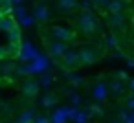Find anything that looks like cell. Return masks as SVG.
<instances>
[{
    "label": "cell",
    "instance_id": "6da1fadb",
    "mask_svg": "<svg viewBox=\"0 0 134 123\" xmlns=\"http://www.w3.org/2000/svg\"><path fill=\"white\" fill-rule=\"evenodd\" d=\"M77 26L83 33H94L97 30V19L92 11H81L77 15Z\"/></svg>",
    "mask_w": 134,
    "mask_h": 123
},
{
    "label": "cell",
    "instance_id": "7a4b0ae2",
    "mask_svg": "<svg viewBox=\"0 0 134 123\" xmlns=\"http://www.w3.org/2000/svg\"><path fill=\"white\" fill-rule=\"evenodd\" d=\"M79 55H81V64H94L99 59L101 52L96 46H83L79 50Z\"/></svg>",
    "mask_w": 134,
    "mask_h": 123
},
{
    "label": "cell",
    "instance_id": "3957f363",
    "mask_svg": "<svg viewBox=\"0 0 134 123\" xmlns=\"http://www.w3.org/2000/svg\"><path fill=\"white\" fill-rule=\"evenodd\" d=\"M50 33L55 41H63V42H70V41L75 39V33L70 28H64V26H52Z\"/></svg>",
    "mask_w": 134,
    "mask_h": 123
},
{
    "label": "cell",
    "instance_id": "277c9868",
    "mask_svg": "<svg viewBox=\"0 0 134 123\" xmlns=\"http://www.w3.org/2000/svg\"><path fill=\"white\" fill-rule=\"evenodd\" d=\"M63 64L66 68H77L81 64V55H79V50H68L63 57Z\"/></svg>",
    "mask_w": 134,
    "mask_h": 123
},
{
    "label": "cell",
    "instance_id": "5b68a950",
    "mask_svg": "<svg viewBox=\"0 0 134 123\" xmlns=\"http://www.w3.org/2000/svg\"><path fill=\"white\" fill-rule=\"evenodd\" d=\"M48 52H50V55H52V57L61 59V57L68 52V44H66V42H63V41H53V42H50V44H48Z\"/></svg>",
    "mask_w": 134,
    "mask_h": 123
},
{
    "label": "cell",
    "instance_id": "8992f818",
    "mask_svg": "<svg viewBox=\"0 0 134 123\" xmlns=\"http://www.w3.org/2000/svg\"><path fill=\"white\" fill-rule=\"evenodd\" d=\"M20 90H22V94H24V96L33 97V96H37V94H39V90H41V83H37V81H33V79H26V81H22Z\"/></svg>",
    "mask_w": 134,
    "mask_h": 123
},
{
    "label": "cell",
    "instance_id": "52a82bcc",
    "mask_svg": "<svg viewBox=\"0 0 134 123\" xmlns=\"http://www.w3.org/2000/svg\"><path fill=\"white\" fill-rule=\"evenodd\" d=\"M57 8L63 13H74L79 9V0H57Z\"/></svg>",
    "mask_w": 134,
    "mask_h": 123
},
{
    "label": "cell",
    "instance_id": "ba28073f",
    "mask_svg": "<svg viewBox=\"0 0 134 123\" xmlns=\"http://www.w3.org/2000/svg\"><path fill=\"white\" fill-rule=\"evenodd\" d=\"M33 19H35L37 22H46V20L50 19V9H48V6L37 4L35 9H33Z\"/></svg>",
    "mask_w": 134,
    "mask_h": 123
},
{
    "label": "cell",
    "instance_id": "9c48e42d",
    "mask_svg": "<svg viewBox=\"0 0 134 123\" xmlns=\"http://www.w3.org/2000/svg\"><path fill=\"white\" fill-rule=\"evenodd\" d=\"M92 96H94L96 101L103 103V101L107 99V96H108V88H107V85H105V83H97V85L92 88Z\"/></svg>",
    "mask_w": 134,
    "mask_h": 123
},
{
    "label": "cell",
    "instance_id": "30bf717a",
    "mask_svg": "<svg viewBox=\"0 0 134 123\" xmlns=\"http://www.w3.org/2000/svg\"><path fill=\"white\" fill-rule=\"evenodd\" d=\"M108 24L112 28H123L125 26V15L123 13H110L108 15Z\"/></svg>",
    "mask_w": 134,
    "mask_h": 123
},
{
    "label": "cell",
    "instance_id": "8fae6325",
    "mask_svg": "<svg viewBox=\"0 0 134 123\" xmlns=\"http://www.w3.org/2000/svg\"><path fill=\"white\" fill-rule=\"evenodd\" d=\"M20 57H22V61H28V59H37V53H35V48L31 46V44H22L20 46Z\"/></svg>",
    "mask_w": 134,
    "mask_h": 123
},
{
    "label": "cell",
    "instance_id": "7c38bea8",
    "mask_svg": "<svg viewBox=\"0 0 134 123\" xmlns=\"http://www.w3.org/2000/svg\"><path fill=\"white\" fill-rule=\"evenodd\" d=\"M28 66H30V74H33V72H44V70L48 68V61H46L44 57H37L35 63H31V64H28Z\"/></svg>",
    "mask_w": 134,
    "mask_h": 123
},
{
    "label": "cell",
    "instance_id": "4fadbf2b",
    "mask_svg": "<svg viewBox=\"0 0 134 123\" xmlns=\"http://www.w3.org/2000/svg\"><path fill=\"white\" fill-rule=\"evenodd\" d=\"M125 2L123 0H110V2L107 4V9H108V13H123V9H125Z\"/></svg>",
    "mask_w": 134,
    "mask_h": 123
},
{
    "label": "cell",
    "instance_id": "5bb4252c",
    "mask_svg": "<svg viewBox=\"0 0 134 123\" xmlns=\"http://www.w3.org/2000/svg\"><path fill=\"white\" fill-rule=\"evenodd\" d=\"M17 24H15V19L13 17H8V15H4V17H0V28H2L4 31H9V30H13Z\"/></svg>",
    "mask_w": 134,
    "mask_h": 123
},
{
    "label": "cell",
    "instance_id": "9a60e30c",
    "mask_svg": "<svg viewBox=\"0 0 134 123\" xmlns=\"http://www.w3.org/2000/svg\"><path fill=\"white\" fill-rule=\"evenodd\" d=\"M33 121H35V112L33 110H24L17 118V123H33Z\"/></svg>",
    "mask_w": 134,
    "mask_h": 123
},
{
    "label": "cell",
    "instance_id": "2e32d148",
    "mask_svg": "<svg viewBox=\"0 0 134 123\" xmlns=\"http://www.w3.org/2000/svg\"><path fill=\"white\" fill-rule=\"evenodd\" d=\"M55 103H57V97H55L53 94H46V96H42V99H41V105H42V107H46V108L53 107Z\"/></svg>",
    "mask_w": 134,
    "mask_h": 123
},
{
    "label": "cell",
    "instance_id": "e0dca14e",
    "mask_svg": "<svg viewBox=\"0 0 134 123\" xmlns=\"http://www.w3.org/2000/svg\"><path fill=\"white\" fill-rule=\"evenodd\" d=\"M66 77H68V81L72 83V86H81L83 81H85V77H83V75H77V74H66Z\"/></svg>",
    "mask_w": 134,
    "mask_h": 123
},
{
    "label": "cell",
    "instance_id": "ac0fdd59",
    "mask_svg": "<svg viewBox=\"0 0 134 123\" xmlns=\"http://www.w3.org/2000/svg\"><path fill=\"white\" fill-rule=\"evenodd\" d=\"M17 22H19L22 28H30V26L35 22V19H33V15H24V17H22V19H19Z\"/></svg>",
    "mask_w": 134,
    "mask_h": 123
},
{
    "label": "cell",
    "instance_id": "d6986e66",
    "mask_svg": "<svg viewBox=\"0 0 134 123\" xmlns=\"http://www.w3.org/2000/svg\"><path fill=\"white\" fill-rule=\"evenodd\" d=\"M8 33H9V41H11V42H20V30H19V26H15V28L9 30Z\"/></svg>",
    "mask_w": 134,
    "mask_h": 123
},
{
    "label": "cell",
    "instance_id": "ffe728a7",
    "mask_svg": "<svg viewBox=\"0 0 134 123\" xmlns=\"http://www.w3.org/2000/svg\"><path fill=\"white\" fill-rule=\"evenodd\" d=\"M110 90H112L114 94H121V92H123V83L118 81V79H114V81L110 83Z\"/></svg>",
    "mask_w": 134,
    "mask_h": 123
},
{
    "label": "cell",
    "instance_id": "44dd1931",
    "mask_svg": "<svg viewBox=\"0 0 134 123\" xmlns=\"http://www.w3.org/2000/svg\"><path fill=\"white\" fill-rule=\"evenodd\" d=\"M86 119H88V114L83 112V110H77L75 116H74V121L75 123H86Z\"/></svg>",
    "mask_w": 134,
    "mask_h": 123
},
{
    "label": "cell",
    "instance_id": "7402d4cb",
    "mask_svg": "<svg viewBox=\"0 0 134 123\" xmlns=\"http://www.w3.org/2000/svg\"><path fill=\"white\" fill-rule=\"evenodd\" d=\"M92 0H81L79 2V9L81 11H92Z\"/></svg>",
    "mask_w": 134,
    "mask_h": 123
},
{
    "label": "cell",
    "instance_id": "603a6c76",
    "mask_svg": "<svg viewBox=\"0 0 134 123\" xmlns=\"http://www.w3.org/2000/svg\"><path fill=\"white\" fill-rule=\"evenodd\" d=\"M13 13H15V19L19 20V19H22L26 15V9H24V6H15L13 8Z\"/></svg>",
    "mask_w": 134,
    "mask_h": 123
},
{
    "label": "cell",
    "instance_id": "cb8c5ba5",
    "mask_svg": "<svg viewBox=\"0 0 134 123\" xmlns=\"http://www.w3.org/2000/svg\"><path fill=\"white\" fill-rule=\"evenodd\" d=\"M107 44L112 46V48H118V46H119V39H118V35H108V37H107Z\"/></svg>",
    "mask_w": 134,
    "mask_h": 123
},
{
    "label": "cell",
    "instance_id": "d4e9b609",
    "mask_svg": "<svg viewBox=\"0 0 134 123\" xmlns=\"http://www.w3.org/2000/svg\"><path fill=\"white\" fill-rule=\"evenodd\" d=\"M90 114H92V116H103L105 110H103L101 105H92V107H90Z\"/></svg>",
    "mask_w": 134,
    "mask_h": 123
},
{
    "label": "cell",
    "instance_id": "484cf974",
    "mask_svg": "<svg viewBox=\"0 0 134 123\" xmlns=\"http://www.w3.org/2000/svg\"><path fill=\"white\" fill-rule=\"evenodd\" d=\"M41 85H42V88H48V86L52 85V75H50V74H44L42 79H41Z\"/></svg>",
    "mask_w": 134,
    "mask_h": 123
},
{
    "label": "cell",
    "instance_id": "4316f807",
    "mask_svg": "<svg viewBox=\"0 0 134 123\" xmlns=\"http://www.w3.org/2000/svg\"><path fill=\"white\" fill-rule=\"evenodd\" d=\"M2 72H4V74H13V72H15V64H11V63L2 64Z\"/></svg>",
    "mask_w": 134,
    "mask_h": 123
},
{
    "label": "cell",
    "instance_id": "83f0119b",
    "mask_svg": "<svg viewBox=\"0 0 134 123\" xmlns=\"http://www.w3.org/2000/svg\"><path fill=\"white\" fill-rule=\"evenodd\" d=\"M70 101H72V105H75V107H77V105L81 103V96H79V94H75V92H72V94H70Z\"/></svg>",
    "mask_w": 134,
    "mask_h": 123
},
{
    "label": "cell",
    "instance_id": "f1b7e54d",
    "mask_svg": "<svg viewBox=\"0 0 134 123\" xmlns=\"http://www.w3.org/2000/svg\"><path fill=\"white\" fill-rule=\"evenodd\" d=\"M94 2V6H97V8H107V4L110 2V0H92Z\"/></svg>",
    "mask_w": 134,
    "mask_h": 123
},
{
    "label": "cell",
    "instance_id": "f546056e",
    "mask_svg": "<svg viewBox=\"0 0 134 123\" xmlns=\"http://www.w3.org/2000/svg\"><path fill=\"white\" fill-rule=\"evenodd\" d=\"M11 52H9V48H0V59H4V57H8Z\"/></svg>",
    "mask_w": 134,
    "mask_h": 123
},
{
    "label": "cell",
    "instance_id": "4dcf8cb0",
    "mask_svg": "<svg viewBox=\"0 0 134 123\" xmlns=\"http://www.w3.org/2000/svg\"><path fill=\"white\" fill-rule=\"evenodd\" d=\"M129 118H130V114H129V112H125V110H121V112H119V119H121V121H127Z\"/></svg>",
    "mask_w": 134,
    "mask_h": 123
},
{
    "label": "cell",
    "instance_id": "1f68e13d",
    "mask_svg": "<svg viewBox=\"0 0 134 123\" xmlns=\"http://www.w3.org/2000/svg\"><path fill=\"white\" fill-rule=\"evenodd\" d=\"M33 123H50V119H48V118H35Z\"/></svg>",
    "mask_w": 134,
    "mask_h": 123
},
{
    "label": "cell",
    "instance_id": "d6a6232c",
    "mask_svg": "<svg viewBox=\"0 0 134 123\" xmlns=\"http://www.w3.org/2000/svg\"><path fill=\"white\" fill-rule=\"evenodd\" d=\"M118 77H119V79H123V81H127V79H129L125 72H119V74H118Z\"/></svg>",
    "mask_w": 134,
    "mask_h": 123
},
{
    "label": "cell",
    "instance_id": "836d02e7",
    "mask_svg": "<svg viewBox=\"0 0 134 123\" xmlns=\"http://www.w3.org/2000/svg\"><path fill=\"white\" fill-rule=\"evenodd\" d=\"M127 66L132 70V68H134V59H127Z\"/></svg>",
    "mask_w": 134,
    "mask_h": 123
},
{
    "label": "cell",
    "instance_id": "e575fe53",
    "mask_svg": "<svg viewBox=\"0 0 134 123\" xmlns=\"http://www.w3.org/2000/svg\"><path fill=\"white\" fill-rule=\"evenodd\" d=\"M129 108H134V99H129Z\"/></svg>",
    "mask_w": 134,
    "mask_h": 123
},
{
    "label": "cell",
    "instance_id": "d590c367",
    "mask_svg": "<svg viewBox=\"0 0 134 123\" xmlns=\"http://www.w3.org/2000/svg\"><path fill=\"white\" fill-rule=\"evenodd\" d=\"M129 86H130V90H134V79H130V81H129Z\"/></svg>",
    "mask_w": 134,
    "mask_h": 123
},
{
    "label": "cell",
    "instance_id": "8d00e7d4",
    "mask_svg": "<svg viewBox=\"0 0 134 123\" xmlns=\"http://www.w3.org/2000/svg\"><path fill=\"white\" fill-rule=\"evenodd\" d=\"M123 123H134V119H132V118H129V119H127V121H123Z\"/></svg>",
    "mask_w": 134,
    "mask_h": 123
},
{
    "label": "cell",
    "instance_id": "74e56055",
    "mask_svg": "<svg viewBox=\"0 0 134 123\" xmlns=\"http://www.w3.org/2000/svg\"><path fill=\"white\" fill-rule=\"evenodd\" d=\"M2 2H4V0H0V8H2Z\"/></svg>",
    "mask_w": 134,
    "mask_h": 123
},
{
    "label": "cell",
    "instance_id": "f35d334b",
    "mask_svg": "<svg viewBox=\"0 0 134 123\" xmlns=\"http://www.w3.org/2000/svg\"><path fill=\"white\" fill-rule=\"evenodd\" d=\"M112 123H119V121H112Z\"/></svg>",
    "mask_w": 134,
    "mask_h": 123
}]
</instances>
